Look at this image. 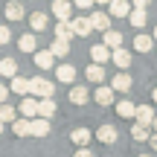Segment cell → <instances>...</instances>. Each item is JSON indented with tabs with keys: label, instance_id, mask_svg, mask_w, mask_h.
Listing matches in <instances>:
<instances>
[{
	"label": "cell",
	"instance_id": "1",
	"mask_svg": "<svg viewBox=\"0 0 157 157\" xmlns=\"http://www.w3.org/2000/svg\"><path fill=\"white\" fill-rule=\"evenodd\" d=\"M52 93H56V87H52V82H47L44 76L29 78V96H35V99H52Z\"/></svg>",
	"mask_w": 157,
	"mask_h": 157
},
{
	"label": "cell",
	"instance_id": "2",
	"mask_svg": "<svg viewBox=\"0 0 157 157\" xmlns=\"http://www.w3.org/2000/svg\"><path fill=\"white\" fill-rule=\"evenodd\" d=\"M17 113H21L23 119H35V117H38V99H35V96H23Z\"/></svg>",
	"mask_w": 157,
	"mask_h": 157
},
{
	"label": "cell",
	"instance_id": "3",
	"mask_svg": "<svg viewBox=\"0 0 157 157\" xmlns=\"http://www.w3.org/2000/svg\"><path fill=\"white\" fill-rule=\"evenodd\" d=\"M108 15L111 17H128L131 15V3L128 0H111L108 3Z\"/></svg>",
	"mask_w": 157,
	"mask_h": 157
},
{
	"label": "cell",
	"instance_id": "4",
	"mask_svg": "<svg viewBox=\"0 0 157 157\" xmlns=\"http://www.w3.org/2000/svg\"><path fill=\"white\" fill-rule=\"evenodd\" d=\"M52 15H56L58 21H70V15H73V3H70V0H56V3H52Z\"/></svg>",
	"mask_w": 157,
	"mask_h": 157
},
{
	"label": "cell",
	"instance_id": "5",
	"mask_svg": "<svg viewBox=\"0 0 157 157\" xmlns=\"http://www.w3.org/2000/svg\"><path fill=\"white\" fill-rule=\"evenodd\" d=\"M17 47H21V52H38V38H35L32 32H23L21 38H17Z\"/></svg>",
	"mask_w": 157,
	"mask_h": 157
},
{
	"label": "cell",
	"instance_id": "6",
	"mask_svg": "<svg viewBox=\"0 0 157 157\" xmlns=\"http://www.w3.org/2000/svg\"><path fill=\"white\" fill-rule=\"evenodd\" d=\"M131 84H134V82H131V76L125 73V70H119V73L113 76L111 87H113V90H119V93H128V90H131Z\"/></svg>",
	"mask_w": 157,
	"mask_h": 157
},
{
	"label": "cell",
	"instance_id": "7",
	"mask_svg": "<svg viewBox=\"0 0 157 157\" xmlns=\"http://www.w3.org/2000/svg\"><path fill=\"white\" fill-rule=\"evenodd\" d=\"M56 78H58L61 84H73V82H76V67H73V64H58Z\"/></svg>",
	"mask_w": 157,
	"mask_h": 157
},
{
	"label": "cell",
	"instance_id": "8",
	"mask_svg": "<svg viewBox=\"0 0 157 157\" xmlns=\"http://www.w3.org/2000/svg\"><path fill=\"white\" fill-rule=\"evenodd\" d=\"M90 23H93V29H99V32H108V29H111V15H108V12H93V15H90Z\"/></svg>",
	"mask_w": 157,
	"mask_h": 157
},
{
	"label": "cell",
	"instance_id": "9",
	"mask_svg": "<svg viewBox=\"0 0 157 157\" xmlns=\"http://www.w3.org/2000/svg\"><path fill=\"white\" fill-rule=\"evenodd\" d=\"M90 58H93V64H105V61H111V50L105 44H93L90 47Z\"/></svg>",
	"mask_w": 157,
	"mask_h": 157
},
{
	"label": "cell",
	"instance_id": "10",
	"mask_svg": "<svg viewBox=\"0 0 157 157\" xmlns=\"http://www.w3.org/2000/svg\"><path fill=\"white\" fill-rule=\"evenodd\" d=\"M52 64H56V56H52L50 50H38L35 52V67L38 70H50Z\"/></svg>",
	"mask_w": 157,
	"mask_h": 157
},
{
	"label": "cell",
	"instance_id": "11",
	"mask_svg": "<svg viewBox=\"0 0 157 157\" xmlns=\"http://www.w3.org/2000/svg\"><path fill=\"white\" fill-rule=\"evenodd\" d=\"M134 119L143 125V128H148V125L154 122V108H148V105H140V108H137V113H134Z\"/></svg>",
	"mask_w": 157,
	"mask_h": 157
},
{
	"label": "cell",
	"instance_id": "12",
	"mask_svg": "<svg viewBox=\"0 0 157 157\" xmlns=\"http://www.w3.org/2000/svg\"><path fill=\"white\" fill-rule=\"evenodd\" d=\"M73 21H58L56 23V38L58 41H73Z\"/></svg>",
	"mask_w": 157,
	"mask_h": 157
},
{
	"label": "cell",
	"instance_id": "13",
	"mask_svg": "<svg viewBox=\"0 0 157 157\" xmlns=\"http://www.w3.org/2000/svg\"><path fill=\"white\" fill-rule=\"evenodd\" d=\"M111 61L117 64L119 70H125V67L131 64V52H128V50H122V47H117V50H111Z\"/></svg>",
	"mask_w": 157,
	"mask_h": 157
},
{
	"label": "cell",
	"instance_id": "14",
	"mask_svg": "<svg viewBox=\"0 0 157 157\" xmlns=\"http://www.w3.org/2000/svg\"><path fill=\"white\" fill-rule=\"evenodd\" d=\"M12 131H15L17 137H32V119H23V117H17L15 122H12Z\"/></svg>",
	"mask_w": 157,
	"mask_h": 157
},
{
	"label": "cell",
	"instance_id": "15",
	"mask_svg": "<svg viewBox=\"0 0 157 157\" xmlns=\"http://www.w3.org/2000/svg\"><path fill=\"white\" fill-rule=\"evenodd\" d=\"M9 90H12V93H21V96H29V78H23L21 73H17L15 78H12Z\"/></svg>",
	"mask_w": 157,
	"mask_h": 157
},
{
	"label": "cell",
	"instance_id": "16",
	"mask_svg": "<svg viewBox=\"0 0 157 157\" xmlns=\"http://www.w3.org/2000/svg\"><path fill=\"white\" fill-rule=\"evenodd\" d=\"M0 76L3 78H15L17 76V61L15 58H0Z\"/></svg>",
	"mask_w": 157,
	"mask_h": 157
},
{
	"label": "cell",
	"instance_id": "17",
	"mask_svg": "<svg viewBox=\"0 0 157 157\" xmlns=\"http://www.w3.org/2000/svg\"><path fill=\"white\" fill-rule=\"evenodd\" d=\"M87 99H90V90L82 87V84H73V90H70V102H73V105H84Z\"/></svg>",
	"mask_w": 157,
	"mask_h": 157
},
{
	"label": "cell",
	"instance_id": "18",
	"mask_svg": "<svg viewBox=\"0 0 157 157\" xmlns=\"http://www.w3.org/2000/svg\"><path fill=\"white\" fill-rule=\"evenodd\" d=\"M58 108H56V102L52 99H38V117L41 119H52V113H56Z\"/></svg>",
	"mask_w": 157,
	"mask_h": 157
},
{
	"label": "cell",
	"instance_id": "19",
	"mask_svg": "<svg viewBox=\"0 0 157 157\" xmlns=\"http://www.w3.org/2000/svg\"><path fill=\"white\" fill-rule=\"evenodd\" d=\"M96 140H99V143H108V146L117 143V128H113V125H102V128L96 131Z\"/></svg>",
	"mask_w": 157,
	"mask_h": 157
},
{
	"label": "cell",
	"instance_id": "20",
	"mask_svg": "<svg viewBox=\"0 0 157 157\" xmlns=\"http://www.w3.org/2000/svg\"><path fill=\"white\" fill-rule=\"evenodd\" d=\"M6 17H9V21H23V3L9 0V3H6Z\"/></svg>",
	"mask_w": 157,
	"mask_h": 157
},
{
	"label": "cell",
	"instance_id": "21",
	"mask_svg": "<svg viewBox=\"0 0 157 157\" xmlns=\"http://www.w3.org/2000/svg\"><path fill=\"white\" fill-rule=\"evenodd\" d=\"M151 47H154V38H151V35H137V38H134V50L137 52H151Z\"/></svg>",
	"mask_w": 157,
	"mask_h": 157
},
{
	"label": "cell",
	"instance_id": "22",
	"mask_svg": "<svg viewBox=\"0 0 157 157\" xmlns=\"http://www.w3.org/2000/svg\"><path fill=\"white\" fill-rule=\"evenodd\" d=\"M90 29H93V23H90V17H73V32L76 35H90Z\"/></svg>",
	"mask_w": 157,
	"mask_h": 157
},
{
	"label": "cell",
	"instance_id": "23",
	"mask_svg": "<svg viewBox=\"0 0 157 157\" xmlns=\"http://www.w3.org/2000/svg\"><path fill=\"white\" fill-rule=\"evenodd\" d=\"M90 137H93V134H90L87 128H76L73 134H70V140H73V143H76L78 148H87V143H90Z\"/></svg>",
	"mask_w": 157,
	"mask_h": 157
},
{
	"label": "cell",
	"instance_id": "24",
	"mask_svg": "<svg viewBox=\"0 0 157 157\" xmlns=\"http://www.w3.org/2000/svg\"><path fill=\"white\" fill-rule=\"evenodd\" d=\"M102 44H105L108 50H117V47H122V32H117V29H108Z\"/></svg>",
	"mask_w": 157,
	"mask_h": 157
},
{
	"label": "cell",
	"instance_id": "25",
	"mask_svg": "<svg viewBox=\"0 0 157 157\" xmlns=\"http://www.w3.org/2000/svg\"><path fill=\"white\" fill-rule=\"evenodd\" d=\"M87 82L90 84H102V82H105V70H102V64H90V67H87Z\"/></svg>",
	"mask_w": 157,
	"mask_h": 157
},
{
	"label": "cell",
	"instance_id": "26",
	"mask_svg": "<svg viewBox=\"0 0 157 157\" xmlns=\"http://www.w3.org/2000/svg\"><path fill=\"white\" fill-rule=\"evenodd\" d=\"M128 21H131V26H134V29H143V26H146V21H148V17H146V9H131Z\"/></svg>",
	"mask_w": 157,
	"mask_h": 157
},
{
	"label": "cell",
	"instance_id": "27",
	"mask_svg": "<svg viewBox=\"0 0 157 157\" xmlns=\"http://www.w3.org/2000/svg\"><path fill=\"white\" fill-rule=\"evenodd\" d=\"M29 26H32V32L47 29V15H44V12H32V15H29Z\"/></svg>",
	"mask_w": 157,
	"mask_h": 157
},
{
	"label": "cell",
	"instance_id": "28",
	"mask_svg": "<svg viewBox=\"0 0 157 157\" xmlns=\"http://www.w3.org/2000/svg\"><path fill=\"white\" fill-rule=\"evenodd\" d=\"M50 134V119H32V137H47Z\"/></svg>",
	"mask_w": 157,
	"mask_h": 157
},
{
	"label": "cell",
	"instance_id": "29",
	"mask_svg": "<svg viewBox=\"0 0 157 157\" xmlns=\"http://www.w3.org/2000/svg\"><path fill=\"white\" fill-rule=\"evenodd\" d=\"M50 52H52V56H56V58H64V56H67V52H70V41H52V44H50Z\"/></svg>",
	"mask_w": 157,
	"mask_h": 157
},
{
	"label": "cell",
	"instance_id": "30",
	"mask_svg": "<svg viewBox=\"0 0 157 157\" xmlns=\"http://www.w3.org/2000/svg\"><path fill=\"white\" fill-rule=\"evenodd\" d=\"M15 119H17V108H12V105H6V102H3V105H0V122H15Z\"/></svg>",
	"mask_w": 157,
	"mask_h": 157
},
{
	"label": "cell",
	"instance_id": "31",
	"mask_svg": "<svg viewBox=\"0 0 157 157\" xmlns=\"http://www.w3.org/2000/svg\"><path fill=\"white\" fill-rule=\"evenodd\" d=\"M117 113H119V117H125V119H131L137 113V105H134V102H128V99H122L117 105Z\"/></svg>",
	"mask_w": 157,
	"mask_h": 157
},
{
	"label": "cell",
	"instance_id": "32",
	"mask_svg": "<svg viewBox=\"0 0 157 157\" xmlns=\"http://www.w3.org/2000/svg\"><path fill=\"white\" fill-rule=\"evenodd\" d=\"M96 102L99 105H111L113 102V87H96Z\"/></svg>",
	"mask_w": 157,
	"mask_h": 157
},
{
	"label": "cell",
	"instance_id": "33",
	"mask_svg": "<svg viewBox=\"0 0 157 157\" xmlns=\"http://www.w3.org/2000/svg\"><path fill=\"white\" fill-rule=\"evenodd\" d=\"M131 137H134V140H148L151 134H148V128H143L140 122H134V128H131Z\"/></svg>",
	"mask_w": 157,
	"mask_h": 157
},
{
	"label": "cell",
	"instance_id": "34",
	"mask_svg": "<svg viewBox=\"0 0 157 157\" xmlns=\"http://www.w3.org/2000/svg\"><path fill=\"white\" fill-rule=\"evenodd\" d=\"M9 38H12L9 26H0V47H3V44H9Z\"/></svg>",
	"mask_w": 157,
	"mask_h": 157
},
{
	"label": "cell",
	"instance_id": "35",
	"mask_svg": "<svg viewBox=\"0 0 157 157\" xmlns=\"http://www.w3.org/2000/svg\"><path fill=\"white\" fill-rule=\"evenodd\" d=\"M93 3H96V0H73V6H76V9H90Z\"/></svg>",
	"mask_w": 157,
	"mask_h": 157
},
{
	"label": "cell",
	"instance_id": "36",
	"mask_svg": "<svg viewBox=\"0 0 157 157\" xmlns=\"http://www.w3.org/2000/svg\"><path fill=\"white\" fill-rule=\"evenodd\" d=\"M9 93H12V90H9V87H6V84H3V82H0V105H3V102H6V99H9Z\"/></svg>",
	"mask_w": 157,
	"mask_h": 157
},
{
	"label": "cell",
	"instance_id": "37",
	"mask_svg": "<svg viewBox=\"0 0 157 157\" xmlns=\"http://www.w3.org/2000/svg\"><path fill=\"white\" fill-rule=\"evenodd\" d=\"M73 157H93V151H90V148H78Z\"/></svg>",
	"mask_w": 157,
	"mask_h": 157
},
{
	"label": "cell",
	"instance_id": "38",
	"mask_svg": "<svg viewBox=\"0 0 157 157\" xmlns=\"http://www.w3.org/2000/svg\"><path fill=\"white\" fill-rule=\"evenodd\" d=\"M134 6H137V9H146V6H148V0H134Z\"/></svg>",
	"mask_w": 157,
	"mask_h": 157
},
{
	"label": "cell",
	"instance_id": "39",
	"mask_svg": "<svg viewBox=\"0 0 157 157\" xmlns=\"http://www.w3.org/2000/svg\"><path fill=\"white\" fill-rule=\"evenodd\" d=\"M148 143H151V148L157 151V134H151V137H148Z\"/></svg>",
	"mask_w": 157,
	"mask_h": 157
},
{
	"label": "cell",
	"instance_id": "40",
	"mask_svg": "<svg viewBox=\"0 0 157 157\" xmlns=\"http://www.w3.org/2000/svg\"><path fill=\"white\" fill-rule=\"evenodd\" d=\"M151 128H154V134H157V117H154V122H151Z\"/></svg>",
	"mask_w": 157,
	"mask_h": 157
},
{
	"label": "cell",
	"instance_id": "41",
	"mask_svg": "<svg viewBox=\"0 0 157 157\" xmlns=\"http://www.w3.org/2000/svg\"><path fill=\"white\" fill-rule=\"evenodd\" d=\"M96 3H105V6H108V3H111V0H96Z\"/></svg>",
	"mask_w": 157,
	"mask_h": 157
},
{
	"label": "cell",
	"instance_id": "42",
	"mask_svg": "<svg viewBox=\"0 0 157 157\" xmlns=\"http://www.w3.org/2000/svg\"><path fill=\"white\" fill-rule=\"evenodd\" d=\"M151 38H154V41H157V26H154V35H151Z\"/></svg>",
	"mask_w": 157,
	"mask_h": 157
},
{
	"label": "cell",
	"instance_id": "43",
	"mask_svg": "<svg viewBox=\"0 0 157 157\" xmlns=\"http://www.w3.org/2000/svg\"><path fill=\"white\" fill-rule=\"evenodd\" d=\"M154 102H157V87H154Z\"/></svg>",
	"mask_w": 157,
	"mask_h": 157
},
{
	"label": "cell",
	"instance_id": "44",
	"mask_svg": "<svg viewBox=\"0 0 157 157\" xmlns=\"http://www.w3.org/2000/svg\"><path fill=\"white\" fill-rule=\"evenodd\" d=\"M0 134H3V122H0Z\"/></svg>",
	"mask_w": 157,
	"mask_h": 157
},
{
	"label": "cell",
	"instance_id": "45",
	"mask_svg": "<svg viewBox=\"0 0 157 157\" xmlns=\"http://www.w3.org/2000/svg\"><path fill=\"white\" fill-rule=\"evenodd\" d=\"M140 157H148V154H140Z\"/></svg>",
	"mask_w": 157,
	"mask_h": 157
},
{
	"label": "cell",
	"instance_id": "46",
	"mask_svg": "<svg viewBox=\"0 0 157 157\" xmlns=\"http://www.w3.org/2000/svg\"><path fill=\"white\" fill-rule=\"evenodd\" d=\"M52 3H56V0H52Z\"/></svg>",
	"mask_w": 157,
	"mask_h": 157
}]
</instances>
